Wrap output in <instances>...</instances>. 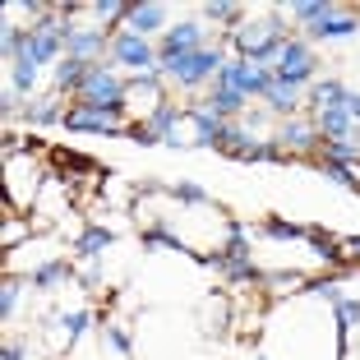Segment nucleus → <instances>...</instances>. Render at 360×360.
<instances>
[{"label": "nucleus", "instance_id": "24", "mask_svg": "<svg viewBox=\"0 0 360 360\" xmlns=\"http://www.w3.org/2000/svg\"><path fill=\"white\" fill-rule=\"evenodd\" d=\"M56 277H65V264H46V268H37V277H32V282L46 286V282H56Z\"/></svg>", "mask_w": 360, "mask_h": 360}, {"label": "nucleus", "instance_id": "4", "mask_svg": "<svg viewBox=\"0 0 360 360\" xmlns=\"http://www.w3.org/2000/svg\"><path fill=\"white\" fill-rule=\"evenodd\" d=\"M222 84L250 97V93H268V84H273V79H268L259 65H222Z\"/></svg>", "mask_w": 360, "mask_h": 360}, {"label": "nucleus", "instance_id": "8", "mask_svg": "<svg viewBox=\"0 0 360 360\" xmlns=\"http://www.w3.org/2000/svg\"><path fill=\"white\" fill-rule=\"evenodd\" d=\"M162 19H167V10L162 5H139V10H129V32H153V28H162Z\"/></svg>", "mask_w": 360, "mask_h": 360}, {"label": "nucleus", "instance_id": "19", "mask_svg": "<svg viewBox=\"0 0 360 360\" xmlns=\"http://www.w3.org/2000/svg\"><path fill=\"white\" fill-rule=\"evenodd\" d=\"M282 143H291V148H309V143H314V129H309V125H286Z\"/></svg>", "mask_w": 360, "mask_h": 360}, {"label": "nucleus", "instance_id": "16", "mask_svg": "<svg viewBox=\"0 0 360 360\" xmlns=\"http://www.w3.org/2000/svg\"><path fill=\"white\" fill-rule=\"evenodd\" d=\"M70 51H75V60L102 51V32H75V37H70Z\"/></svg>", "mask_w": 360, "mask_h": 360}, {"label": "nucleus", "instance_id": "11", "mask_svg": "<svg viewBox=\"0 0 360 360\" xmlns=\"http://www.w3.org/2000/svg\"><path fill=\"white\" fill-rule=\"evenodd\" d=\"M88 75H93V70H88V60H65L60 70H56L60 88H84V84H88Z\"/></svg>", "mask_w": 360, "mask_h": 360}, {"label": "nucleus", "instance_id": "10", "mask_svg": "<svg viewBox=\"0 0 360 360\" xmlns=\"http://www.w3.org/2000/svg\"><path fill=\"white\" fill-rule=\"evenodd\" d=\"M65 125H75V129H116V120L106 116V111H75V116H65Z\"/></svg>", "mask_w": 360, "mask_h": 360}, {"label": "nucleus", "instance_id": "7", "mask_svg": "<svg viewBox=\"0 0 360 360\" xmlns=\"http://www.w3.org/2000/svg\"><path fill=\"white\" fill-rule=\"evenodd\" d=\"M194 46H199V28H194V23H180V28L167 32V56H162V60H180V56H190Z\"/></svg>", "mask_w": 360, "mask_h": 360}, {"label": "nucleus", "instance_id": "25", "mask_svg": "<svg viewBox=\"0 0 360 360\" xmlns=\"http://www.w3.org/2000/svg\"><path fill=\"white\" fill-rule=\"evenodd\" d=\"M97 14H102V19H120V14H125V5H116V0H106V5H97Z\"/></svg>", "mask_w": 360, "mask_h": 360}, {"label": "nucleus", "instance_id": "6", "mask_svg": "<svg viewBox=\"0 0 360 360\" xmlns=\"http://www.w3.org/2000/svg\"><path fill=\"white\" fill-rule=\"evenodd\" d=\"M236 42H240L245 56H255V60L282 51V46H277V23H255V28H240V37H236Z\"/></svg>", "mask_w": 360, "mask_h": 360}, {"label": "nucleus", "instance_id": "5", "mask_svg": "<svg viewBox=\"0 0 360 360\" xmlns=\"http://www.w3.org/2000/svg\"><path fill=\"white\" fill-rule=\"evenodd\" d=\"M116 60L129 65V70H139V75H148L153 65H158L153 51H148V42H143L139 32H120V37H116Z\"/></svg>", "mask_w": 360, "mask_h": 360}, {"label": "nucleus", "instance_id": "31", "mask_svg": "<svg viewBox=\"0 0 360 360\" xmlns=\"http://www.w3.org/2000/svg\"><path fill=\"white\" fill-rule=\"evenodd\" d=\"M5 360H23V351L19 347H5Z\"/></svg>", "mask_w": 360, "mask_h": 360}, {"label": "nucleus", "instance_id": "21", "mask_svg": "<svg viewBox=\"0 0 360 360\" xmlns=\"http://www.w3.org/2000/svg\"><path fill=\"white\" fill-rule=\"evenodd\" d=\"M37 79V65H14V88H32Z\"/></svg>", "mask_w": 360, "mask_h": 360}, {"label": "nucleus", "instance_id": "18", "mask_svg": "<svg viewBox=\"0 0 360 360\" xmlns=\"http://www.w3.org/2000/svg\"><path fill=\"white\" fill-rule=\"evenodd\" d=\"M342 84H319L314 88V102H319V111H333V106H342Z\"/></svg>", "mask_w": 360, "mask_h": 360}, {"label": "nucleus", "instance_id": "17", "mask_svg": "<svg viewBox=\"0 0 360 360\" xmlns=\"http://www.w3.org/2000/svg\"><path fill=\"white\" fill-rule=\"evenodd\" d=\"M176 120H180V111H176V106H167V102H162V106H158V111H153V120H148V129H153V134H158V139H162V134H167V129H171V125H176Z\"/></svg>", "mask_w": 360, "mask_h": 360}, {"label": "nucleus", "instance_id": "20", "mask_svg": "<svg viewBox=\"0 0 360 360\" xmlns=\"http://www.w3.org/2000/svg\"><path fill=\"white\" fill-rule=\"evenodd\" d=\"M323 171H328V176H333V180H338V185H347V190H356V185H360V180H356V176H351V171H347V167H342V162H328V167H323Z\"/></svg>", "mask_w": 360, "mask_h": 360}, {"label": "nucleus", "instance_id": "29", "mask_svg": "<svg viewBox=\"0 0 360 360\" xmlns=\"http://www.w3.org/2000/svg\"><path fill=\"white\" fill-rule=\"evenodd\" d=\"M14 296H19V291H14V286H5V296H0V309H5V314L14 309Z\"/></svg>", "mask_w": 360, "mask_h": 360}, {"label": "nucleus", "instance_id": "23", "mask_svg": "<svg viewBox=\"0 0 360 360\" xmlns=\"http://www.w3.org/2000/svg\"><path fill=\"white\" fill-rule=\"evenodd\" d=\"M134 93H143V97H158V75H153V70H148V75H139V79H134Z\"/></svg>", "mask_w": 360, "mask_h": 360}, {"label": "nucleus", "instance_id": "13", "mask_svg": "<svg viewBox=\"0 0 360 360\" xmlns=\"http://www.w3.org/2000/svg\"><path fill=\"white\" fill-rule=\"evenodd\" d=\"M245 106V93H236V88H217V93H212V111H217V116H231V111H240Z\"/></svg>", "mask_w": 360, "mask_h": 360}, {"label": "nucleus", "instance_id": "28", "mask_svg": "<svg viewBox=\"0 0 360 360\" xmlns=\"http://www.w3.org/2000/svg\"><path fill=\"white\" fill-rule=\"evenodd\" d=\"M208 14H212V19H231L236 5H208Z\"/></svg>", "mask_w": 360, "mask_h": 360}, {"label": "nucleus", "instance_id": "32", "mask_svg": "<svg viewBox=\"0 0 360 360\" xmlns=\"http://www.w3.org/2000/svg\"><path fill=\"white\" fill-rule=\"evenodd\" d=\"M347 250H351V255H360V240H351V245H347Z\"/></svg>", "mask_w": 360, "mask_h": 360}, {"label": "nucleus", "instance_id": "27", "mask_svg": "<svg viewBox=\"0 0 360 360\" xmlns=\"http://www.w3.org/2000/svg\"><path fill=\"white\" fill-rule=\"evenodd\" d=\"M176 194H180V199H185V203H199V199H203V190H194V185H180Z\"/></svg>", "mask_w": 360, "mask_h": 360}, {"label": "nucleus", "instance_id": "12", "mask_svg": "<svg viewBox=\"0 0 360 360\" xmlns=\"http://www.w3.org/2000/svg\"><path fill=\"white\" fill-rule=\"evenodd\" d=\"M264 97L277 106V111H296V88H291V84H282V79H273Z\"/></svg>", "mask_w": 360, "mask_h": 360}, {"label": "nucleus", "instance_id": "15", "mask_svg": "<svg viewBox=\"0 0 360 360\" xmlns=\"http://www.w3.org/2000/svg\"><path fill=\"white\" fill-rule=\"evenodd\" d=\"M111 240H116L111 231H102V226H93V231H84V236H79V255L97 259V255H102V245H111Z\"/></svg>", "mask_w": 360, "mask_h": 360}, {"label": "nucleus", "instance_id": "1", "mask_svg": "<svg viewBox=\"0 0 360 360\" xmlns=\"http://www.w3.org/2000/svg\"><path fill=\"white\" fill-rule=\"evenodd\" d=\"M84 97L93 111H106V116H116L120 106H125V84H120L116 75H106V70H93L84 84Z\"/></svg>", "mask_w": 360, "mask_h": 360}, {"label": "nucleus", "instance_id": "22", "mask_svg": "<svg viewBox=\"0 0 360 360\" xmlns=\"http://www.w3.org/2000/svg\"><path fill=\"white\" fill-rule=\"evenodd\" d=\"M268 236H277V240H296L300 226H291V222H268Z\"/></svg>", "mask_w": 360, "mask_h": 360}, {"label": "nucleus", "instance_id": "14", "mask_svg": "<svg viewBox=\"0 0 360 360\" xmlns=\"http://www.w3.org/2000/svg\"><path fill=\"white\" fill-rule=\"evenodd\" d=\"M319 125L328 129L333 139H342L351 129V116H347V106H333V111H319Z\"/></svg>", "mask_w": 360, "mask_h": 360}, {"label": "nucleus", "instance_id": "26", "mask_svg": "<svg viewBox=\"0 0 360 360\" xmlns=\"http://www.w3.org/2000/svg\"><path fill=\"white\" fill-rule=\"evenodd\" d=\"M342 106H347L351 120H360V93H347V97H342Z\"/></svg>", "mask_w": 360, "mask_h": 360}, {"label": "nucleus", "instance_id": "3", "mask_svg": "<svg viewBox=\"0 0 360 360\" xmlns=\"http://www.w3.org/2000/svg\"><path fill=\"white\" fill-rule=\"evenodd\" d=\"M217 65H222L217 51H190V56H180V60H162V70L176 75L180 84H199V79H208Z\"/></svg>", "mask_w": 360, "mask_h": 360}, {"label": "nucleus", "instance_id": "2", "mask_svg": "<svg viewBox=\"0 0 360 360\" xmlns=\"http://www.w3.org/2000/svg\"><path fill=\"white\" fill-rule=\"evenodd\" d=\"M309 75H314V56H309V46L305 42H286L282 51H277V79L291 84V88H300Z\"/></svg>", "mask_w": 360, "mask_h": 360}, {"label": "nucleus", "instance_id": "9", "mask_svg": "<svg viewBox=\"0 0 360 360\" xmlns=\"http://www.w3.org/2000/svg\"><path fill=\"white\" fill-rule=\"evenodd\" d=\"M351 28H356V19H342V14H323V19H319L314 23V28H309V32H314V37H347V32Z\"/></svg>", "mask_w": 360, "mask_h": 360}, {"label": "nucleus", "instance_id": "30", "mask_svg": "<svg viewBox=\"0 0 360 360\" xmlns=\"http://www.w3.org/2000/svg\"><path fill=\"white\" fill-rule=\"evenodd\" d=\"M84 323H88V314H75V319H70V338H79V333H84Z\"/></svg>", "mask_w": 360, "mask_h": 360}]
</instances>
